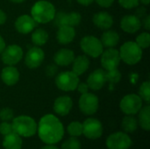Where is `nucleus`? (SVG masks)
I'll return each mask as SVG.
<instances>
[{
  "mask_svg": "<svg viewBox=\"0 0 150 149\" xmlns=\"http://www.w3.org/2000/svg\"><path fill=\"white\" fill-rule=\"evenodd\" d=\"M37 133L40 141L45 144H56L64 136V126L57 117L46 114L40 119Z\"/></svg>",
  "mask_w": 150,
  "mask_h": 149,
  "instance_id": "f257e3e1",
  "label": "nucleus"
},
{
  "mask_svg": "<svg viewBox=\"0 0 150 149\" xmlns=\"http://www.w3.org/2000/svg\"><path fill=\"white\" fill-rule=\"evenodd\" d=\"M12 130L20 137L29 138L36 134L38 125L36 121L26 115H20L12 119Z\"/></svg>",
  "mask_w": 150,
  "mask_h": 149,
  "instance_id": "f03ea898",
  "label": "nucleus"
},
{
  "mask_svg": "<svg viewBox=\"0 0 150 149\" xmlns=\"http://www.w3.org/2000/svg\"><path fill=\"white\" fill-rule=\"evenodd\" d=\"M31 15L37 23L47 24L54 19L55 8L50 2L40 0L33 5L31 9Z\"/></svg>",
  "mask_w": 150,
  "mask_h": 149,
  "instance_id": "7ed1b4c3",
  "label": "nucleus"
},
{
  "mask_svg": "<svg viewBox=\"0 0 150 149\" xmlns=\"http://www.w3.org/2000/svg\"><path fill=\"white\" fill-rule=\"evenodd\" d=\"M120 60L128 65L138 63L142 57V49L134 41L125 42L119 51Z\"/></svg>",
  "mask_w": 150,
  "mask_h": 149,
  "instance_id": "20e7f679",
  "label": "nucleus"
},
{
  "mask_svg": "<svg viewBox=\"0 0 150 149\" xmlns=\"http://www.w3.org/2000/svg\"><path fill=\"white\" fill-rule=\"evenodd\" d=\"M80 46L83 53L92 58L99 57L104 51L101 40L92 35L83 37L81 40Z\"/></svg>",
  "mask_w": 150,
  "mask_h": 149,
  "instance_id": "39448f33",
  "label": "nucleus"
},
{
  "mask_svg": "<svg viewBox=\"0 0 150 149\" xmlns=\"http://www.w3.org/2000/svg\"><path fill=\"white\" fill-rule=\"evenodd\" d=\"M78 83V76L73 71L62 72L55 78V84L57 88L63 91H72L76 90Z\"/></svg>",
  "mask_w": 150,
  "mask_h": 149,
  "instance_id": "423d86ee",
  "label": "nucleus"
},
{
  "mask_svg": "<svg viewBox=\"0 0 150 149\" xmlns=\"http://www.w3.org/2000/svg\"><path fill=\"white\" fill-rule=\"evenodd\" d=\"M142 107V99L136 94H128L125 96L120 103V108L126 115H135Z\"/></svg>",
  "mask_w": 150,
  "mask_h": 149,
  "instance_id": "0eeeda50",
  "label": "nucleus"
},
{
  "mask_svg": "<svg viewBox=\"0 0 150 149\" xmlns=\"http://www.w3.org/2000/svg\"><path fill=\"white\" fill-rule=\"evenodd\" d=\"M133 141L127 133L117 132L108 136L105 145L108 149H129Z\"/></svg>",
  "mask_w": 150,
  "mask_h": 149,
  "instance_id": "6e6552de",
  "label": "nucleus"
},
{
  "mask_svg": "<svg viewBox=\"0 0 150 149\" xmlns=\"http://www.w3.org/2000/svg\"><path fill=\"white\" fill-rule=\"evenodd\" d=\"M102 123L94 118H89L83 123V134L90 140L99 139L103 134Z\"/></svg>",
  "mask_w": 150,
  "mask_h": 149,
  "instance_id": "1a4fd4ad",
  "label": "nucleus"
},
{
  "mask_svg": "<svg viewBox=\"0 0 150 149\" xmlns=\"http://www.w3.org/2000/svg\"><path fill=\"white\" fill-rule=\"evenodd\" d=\"M79 109L80 111L88 116L93 115L98 109V98L96 95L87 92L82 94L79 98Z\"/></svg>",
  "mask_w": 150,
  "mask_h": 149,
  "instance_id": "9d476101",
  "label": "nucleus"
},
{
  "mask_svg": "<svg viewBox=\"0 0 150 149\" xmlns=\"http://www.w3.org/2000/svg\"><path fill=\"white\" fill-rule=\"evenodd\" d=\"M23 58V50L18 45H10L1 53V60L7 66H14Z\"/></svg>",
  "mask_w": 150,
  "mask_h": 149,
  "instance_id": "9b49d317",
  "label": "nucleus"
},
{
  "mask_svg": "<svg viewBox=\"0 0 150 149\" xmlns=\"http://www.w3.org/2000/svg\"><path fill=\"white\" fill-rule=\"evenodd\" d=\"M101 54V64L106 71L112 70L118 68L120 62V53L118 50L110 47L105 52L103 51Z\"/></svg>",
  "mask_w": 150,
  "mask_h": 149,
  "instance_id": "f8f14e48",
  "label": "nucleus"
},
{
  "mask_svg": "<svg viewBox=\"0 0 150 149\" xmlns=\"http://www.w3.org/2000/svg\"><path fill=\"white\" fill-rule=\"evenodd\" d=\"M44 57L45 54L43 50L36 46L31 47L27 51L25 58V62L29 68H36L40 66L44 60Z\"/></svg>",
  "mask_w": 150,
  "mask_h": 149,
  "instance_id": "ddd939ff",
  "label": "nucleus"
},
{
  "mask_svg": "<svg viewBox=\"0 0 150 149\" xmlns=\"http://www.w3.org/2000/svg\"><path fill=\"white\" fill-rule=\"evenodd\" d=\"M37 25V22L29 15H21L15 21L16 30L23 34H27L33 32Z\"/></svg>",
  "mask_w": 150,
  "mask_h": 149,
  "instance_id": "4468645a",
  "label": "nucleus"
},
{
  "mask_svg": "<svg viewBox=\"0 0 150 149\" xmlns=\"http://www.w3.org/2000/svg\"><path fill=\"white\" fill-rule=\"evenodd\" d=\"M106 83V76L105 71L104 69H97L93 71L87 79V85L89 89L92 90H101Z\"/></svg>",
  "mask_w": 150,
  "mask_h": 149,
  "instance_id": "2eb2a0df",
  "label": "nucleus"
},
{
  "mask_svg": "<svg viewBox=\"0 0 150 149\" xmlns=\"http://www.w3.org/2000/svg\"><path fill=\"white\" fill-rule=\"evenodd\" d=\"M120 26L124 32L134 33L141 29L142 21L135 15H126L120 21Z\"/></svg>",
  "mask_w": 150,
  "mask_h": 149,
  "instance_id": "dca6fc26",
  "label": "nucleus"
},
{
  "mask_svg": "<svg viewBox=\"0 0 150 149\" xmlns=\"http://www.w3.org/2000/svg\"><path fill=\"white\" fill-rule=\"evenodd\" d=\"M73 106L72 99L69 96H62L57 97L54 103V111L60 116L68 115Z\"/></svg>",
  "mask_w": 150,
  "mask_h": 149,
  "instance_id": "f3484780",
  "label": "nucleus"
},
{
  "mask_svg": "<svg viewBox=\"0 0 150 149\" xmlns=\"http://www.w3.org/2000/svg\"><path fill=\"white\" fill-rule=\"evenodd\" d=\"M75 36H76V31L74 27L67 25L60 26L56 33V39L58 42L62 45L69 44L71 41H73Z\"/></svg>",
  "mask_w": 150,
  "mask_h": 149,
  "instance_id": "a211bd4d",
  "label": "nucleus"
},
{
  "mask_svg": "<svg viewBox=\"0 0 150 149\" xmlns=\"http://www.w3.org/2000/svg\"><path fill=\"white\" fill-rule=\"evenodd\" d=\"M2 81L8 86L15 85L19 79V72L13 66H7L2 69L1 72Z\"/></svg>",
  "mask_w": 150,
  "mask_h": 149,
  "instance_id": "6ab92c4d",
  "label": "nucleus"
},
{
  "mask_svg": "<svg viewBox=\"0 0 150 149\" xmlns=\"http://www.w3.org/2000/svg\"><path fill=\"white\" fill-rule=\"evenodd\" d=\"M93 23L97 27L102 30H108L113 25V18L108 12L99 11L94 15Z\"/></svg>",
  "mask_w": 150,
  "mask_h": 149,
  "instance_id": "aec40b11",
  "label": "nucleus"
},
{
  "mask_svg": "<svg viewBox=\"0 0 150 149\" xmlns=\"http://www.w3.org/2000/svg\"><path fill=\"white\" fill-rule=\"evenodd\" d=\"M75 59V54L70 49L62 48L56 52L54 56V62L59 66H68L73 62Z\"/></svg>",
  "mask_w": 150,
  "mask_h": 149,
  "instance_id": "412c9836",
  "label": "nucleus"
},
{
  "mask_svg": "<svg viewBox=\"0 0 150 149\" xmlns=\"http://www.w3.org/2000/svg\"><path fill=\"white\" fill-rule=\"evenodd\" d=\"M22 145V138L14 132L5 135L3 141V147L4 149H21Z\"/></svg>",
  "mask_w": 150,
  "mask_h": 149,
  "instance_id": "4be33fe9",
  "label": "nucleus"
},
{
  "mask_svg": "<svg viewBox=\"0 0 150 149\" xmlns=\"http://www.w3.org/2000/svg\"><path fill=\"white\" fill-rule=\"evenodd\" d=\"M72 63H73L72 71L79 76L83 75L89 68L90 61L87 56L79 55L77 57H75Z\"/></svg>",
  "mask_w": 150,
  "mask_h": 149,
  "instance_id": "5701e85b",
  "label": "nucleus"
},
{
  "mask_svg": "<svg viewBox=\"0 0 150 149\" xmlns=\"http://www.w3.org/2000/svg\"><path fill=\"white\" fill-rule=\"evenodd\" d=\"M119 41L120 36L118 32L112 30H106L101 37V43L103 47H105L107 48L115 47L116 45H118Z\"/></svg>",
  "mask_w": 150,
  "mask_h": 149,
  "instance_id": "b1692460",
  "label": "nucleus"
},
{
  "mask_svg": "<svg viewBox=\"0 0 150 149\" xmlns=\"http://www.w3.org/2000/svg\"><path fill=\"white\" fill-rule=\"evenodd\" d=\"M139 119L138 124L141 126V127L149 132L150 130V106L146 105L142 107V109L139 111Z\"/></svg>",
  "mask_w": 150,
  "mask_h": 149,
  "instance_id": "393cba45",
  "label": "nucleus"
},
{
  "mask_svg": "<svg viewBox=\"0 0 150 149\" xmlns=\"http://www.w3.org/2000/svg\"><path fill=\"white\" fill-rule=\"evenodd\" d=\"M121 127L127 133H132L137 130L138 120L134 117V115H127L123 118L121 122Z\"/></svg>",
  "mask_w": 150,
  "mask_h": 149,
  "instance_id": "a878e982",
  "label": "nucleus"
},
{
  "mask_svg": "<svg viewBox=\"0 0 150 149\" xmlns=\"http://www.w3.org/2000/svg\"><path fill=\"white\" fill-rule=\"evenodd\" d=\"M48 40V33L42 28H37L32 34V41L33 43L37 46L40 47L47 43Z\"/></svg>",
  "mask_w": 150,
  "mask_h": 149,
  "instance_id": "bb28decb",
  "label": "nucleus"
},
{
  "mask_svg": "<svg viewBox=\"0 0 150 149\" xmlns=\"http://www.w3.org/2000/svg\"><path fill=\"white\" fill-rule=\"evenodd\" d=\"M67 131L71 137H79L83 134V123L79 121H73L68 126Z\"/></svg>",
  "mask_w": 150,
  "mask_h": 149,
  "instance_id": "cd10ccee",
  "label": "nucleus"
},
{
  "mask_svg": "<svg viewBox=\"0 0 150 149\" xmlns=\"http://www.w3.org/2000/svg\"><path fill=\"white\" fill-rule=\"evenodd\" d=\"M139 96L140 97L147 102L148 104L150 101V83L149 82H144L142 83L140 90H139Z\"/></svg>",
  "mask_w": 150,
  "mask_h": 149,
  "instance_id": "c85d7f7f",
  "label": "nucleus"
},
{
  "mask_svg": "<svg viewBox=\"0 0 150 149\" xmlns=\"http://www.w3.org/2000/svg\"><path fill=\"white\" fill-rule=\"evenodd\" d=\"M81 14L76 11H72L69 13L66 14V24L67 25H70V26H76L77 25L80 21H81Z\"/></svg>",
  "mask_w": 150,
  "mask_h": 149,
  "instance_id": "c756f323",
  "label": "nucleus"
},
{
  "mask_svg": "<svg viewBox=\"0 0 150 149\" xmlns=\"http://www.w3.org/2000/svg\"><path fill=\"white\" fill-rule=\"evenodd\" d=\"M136 44L142 48H148L150 45V34L149 32H142L136 38Z\"/></svg>",
  "mask_w": 150,
  "mask_h": 149,
  "instance_id": "7c9ffc66",
  "label": "nucleus"
},
{
  "mask_svg": "<svg viewBox=\"0 0 150 149\" xmlns=\"http://www.w3.org/2000/svg\"><path fill=\"white\" fill-rule=\"evenodd\" d=\"M81 142L76 137H71L66 140L62 145V149H81Z\"/></svg>",
  "mask_w": 150,
  "mask_h": 149,
  "instance_id": "2f4dec72",
  "label": "nucleus"
},
{
  "mask_svg": "<svg viewBox=\"0 0 150 149\" xmlns=\"http://www.w3.org/2000/svg\"><path fill=\"white\" fill-rule=\"evenodd\" d=\"M105 76H106V82H109L111 83H117L118 82H120L121 78V74L117 68L105 72Z\"/></svg>",
  "mask_w": 150,
  "mask_h": 149,
  "instance_id": "473e14b6",
  "label": "nucleus"
},
{
  "mask_svg": "<svg viewBox=\"0 0 150 149\" xmlns=\"http://www.w3.org/2000/svg\"><path fill=\"white\" fill-rule=\"evenodd\" d=\"M14 117V112L11 108L5 107L0 111V119L2 121H10L12 120Z\"/></svg>",
  "mask_w": 150,
  "mask_h": 149,
  "instance_id": "72a5a7b5",
  "label": "nucleus"
},
{
  "mask_svg": "<svg viewBox=\"0 0 150 149\" xmlns=\"http://www.w3.org/2000/svg\"><path fill=\"white\" fill-rule=\"evenodd\" d=\"M120 4L125 9H133L138 7L139 0H119Z\"/></svg>",
  "mask_w": 150,
  "mask_h": 149,
  "instance_id": "f704fd0d",
  "label": "nucleus"
},
{
  "mask_svg": "<svg viewBox=\"0 0 150 149\" xmlns=\"http://www.w3.org/2000/svg\"><path fill=\"white\" fill-rule=\"evenodd\" d=\"M13 132L12 130V126L10 124L8 121H3L0 124V133L4 136L9 134L10 133Z\"/></svg>",
  "mask_w": 150,
  "mask_h": 149,
  "instance_id": "c9c22d12",
  "label": "nucleus"
},
{
  "mask_svg": "<svg viewBox=\"0 0 150 149\" xmlns=\"http://www.w3.org/2000/svg\"><path fill=\"white\" fill-rule=\"evenodd\" d=\"M66 14L65 12H59L57 14L54 15V22H55V25H58L59 27L62 26V25H67L66 24Z\"/></svg>",
  "mask_w": 150,
  "mask_h": 149,
  "instance_id": "e433bc0d",
  "label": "nucleus"
},
{
  "mask_svg": "<svg viewBox=\"0 0 150 149\" xmlns=\"http://www.w3.org/2000/svg\"><path fill=\"white\" fill-rule=\"evenodd\" d=\"M77 90L79 93L81 94H84V93H87L88 90H89V86L87 85V83H79L77 87H76Z\"/></svg>",
  "mask_w": 150,
  "mask_h": 149,
  "instance_id": "4c0bfd02",
  "label": "nucleus"
},
{
  "mask_svg": "<svg viewBox=\"0 0 150 149\" xmlns=\"http://www.w3.org/2000/svg\"><path fill=\"white\" fill-rule=\"evenodd\" d=\"M95 1L98 3V5L102 7H110L114 2V0H95Z\"/></svg>",
  "mask_w": 150,
  "mask_h": 149,
  "instance_id": "58836bf2",
  "label": "nucleus"
},
{
  "mask_svg": "<svg viewBox=\"0 0 150 149\" xmlns=\"http://www.w3.org/2000/svg\"><path fill=\"white\" fill-rule=\"evenodd\" d=\"M146 13H147L146 8H144V7H139L136 10V11H135V16L138 17L139 18H141L145 17L146 16Z\"/></svg>",
  "mask_w": 150,
  "mask_h": 149,
  "instance_id": "ea45409f",
  "label": "nucleus"
},
{
  "mask_svg": "<svg viewBox=\"0 0 150 149\" xmlns=\"http://www.w3.org/2000/svg\"><path fill=\"white\" fill-rule=\"evenodd\" d=\"M47 75L49 76H53L54 75V73L56 72V67L54 66V65H49L47 68Z\"/></svg>",
  "mask_w": 150,
  "mask_h": 149,
  "instance_id": "a19ab883",
  "label": "nucleus"
},
{
  "mask_svg": "<svg viewBox=\"0 0 150 149\" xmlns=\"http://www.w3.org/2000/svg\"><path fill=\"white\" fill-rule=\"evenodd\" d=\"M143 25L146 28V30H150V16L147 15L145 18L143 19Z\"/></svg>",
  "mask_w": 150,
  "mask_h": 149,
  "instance_id": "79ce46f5",
  "label": "nucleus"
},
{
  "mask_svg": "<svg viewBox=\"0 0 150 149\" xmlns=\"http://www.w3.org/2000/svg\"><path fill=\"white\" fill-rule=\"evenodd\" d=\"M6 19H7V16H6L5 12L4 11L0 10V25H4L6 22Z\"/></svg>",
  "mask_w": 150,
  "mask_h": 149,
  "instance_id": "37998d69",
  "label": "nucleus"
},
{
  "mask_svg": "<svg viewBox=\"0 0 150 149\" xmlns=\"http://www.w3.org/2000/svg\"><path fill=\"white\" fill-rule=\"evenodd\" d=\"M76 1H77L80 4L87 6V5H90L91 4H92L94 0H76Z\"/></svg>",
  "mask_w": 150,
  "mask_h": 149,
  "instance_id": "c03bdc74",
  "label": "nucleus"
},
{
  "mask_svg": "<svg viewBox=\"0 0 150 149\" xmlns=\"http://www.w3.org/2000/svg\"><path fill=\"white\" fill-rule=\"evenodd\" d=\"M40 149H59V148H57L54 144H47Z\"/></svg>",
  "mask_w": 150,
  "mask_h": 149,
  "instance_id": "a18cd8bd",
  "label": "nucleus"
},
{
  "mask_svg": "<svg viewBox=\"0 0 150 149\" xmlns=\"http://www.w3.org/2000/svg\"><path fill=\"white\" fill-rule=\"evenodd\" d=\"M5 47V42H4V40L3 39V37L0 35V54L3 52V50L4 49Z\"/></svg>",
  "mask_w": 150,
  "mask_h": 149,
  "instance_id": "49530a36",
  "label": "nucleus"
},
{
  "mask_svg": "<svg viewBox=\"0 0 150 149\" xmlns=\"http://www.w3.org/2000/svg\"><path fill=\"white\" fill-rule=\"evenodd\" d=\"M139 2H141L142 4L148 5V4L150 3V0H139Z\"/></svg>",
  "mask_w": 150,
  "mask_h": 149,
  "instance_id": "de8ad7c7",
  "label": "nucleus"
},
{
  "mask_svg": "<svg viewBox=\"0 0 150 149\" xmlns=\"http://www.w3.org/2000/svg\"><path fill=\"white\" fill-rule=\"evenodd\" d=\"M11 2H12V3H16V4H20V3H23L24 1H25V0H10Z\"/></svg>",
  "mask_w": 150,
  "mask_h": 149,
  "instance_id": "09e8293b",
  "label": "nucleus"
}]
</instances>
